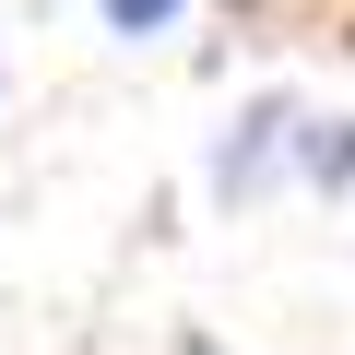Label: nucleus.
<instances>
[{
	"label": "nucleus",
	"mask_w": 355,
	"mask_h": 355,
	"mask_svg": "<svg viewBox=\"0 0 355 355\" xmlns=\"http://www.w3.org/2000/svg\"><path fill=\"white\" fill-rule=\"evenodd\" d=\"M296 119H308L296 95H249V107H237V130L214 142V202H225V214H249L272 178L296 166Z\"/></svg>",
	"instance_id": "obj_1"
},
{
	"label": "nucleus",
	"mask_w": 355,
	"mask_h": 355,
	"mask_svg": "<svg viewBox=\"0 0 355 355\" xmlns=\"http://www.w3.org/2000/svg\"><path fill=\"white\" fill-rule=\"evenodd\" d=\"M296 178L308 190H355V119H296Z\"/></svg>",
	"instance_id": "obj_2"
},
{
	"label": "nucleus",
	"mask_w": 355,
	"mask_h": 355,
	"mask_svg": "<svg viewBox=\"0 0 355 355\" xmlns=\"http://www.w3.org/2000/svg\"><path fill=\"white\" fill-rule=\"evenodd\" d=\"M95 12H107V36H166L190 0H95Z\"/></svg>",
	"instance_id": "obj_3"
},
{
	"label": "nucleus",
	"mask_w": 355,
	"mask_h": 355,
	"mask_svg": "<svg viewBox=\"0 0 355 355\" xmlns=\"http://www.w3.org/2000/svg\"><path fill=\"white\" fill-rule=\"evenodd\" d=\"M343 48H355V12H343Z\"/></svg>",
	"instance_id": "obj_4"
},
{
	"label": "nucleus",
	"mask_w": 355,
	"mask_h": 355,
	"mask_svg": "<svg viewBox=\"0 0 355 355\" xmlns=\"http://www.w3.org/2000/svg\"><path fill=\"white\" fill-rule=\"evenodd\" d=\"M225 12H249V0H225Z\"/></svg>",
	"instance_id": "obj_5"
}]
</instances>
